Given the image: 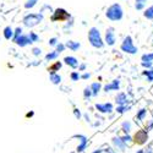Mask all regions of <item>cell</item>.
<instances>
[{"instance_id":"cell-1","label":"cell","mask_w":153,"mask_h":153,"mask_svg":"<svg viewBox=\"0 0 153 153\" xmlns=\"http://www.w3.org/2000/svg\"><path fill=\"white\" fill-rule=\"evenodd\" d=\"M87 39H88V43L91 44V47H93L96 49H103L105 47L103 36H102V33H100L98 27L93 26V27H91L90 30H88Z\"/></svg>"},{"instance_id":"cell-2","label":"cell","mask_w":153,"mask_h":153,"mask_svg":"<svg viewBox=\"0 0 153 153\" xmlns=\"http://www.w3.org/2000/svg\"><path fill=\"white\" fill-rule=\"evenodd\" d=\"M105 17L111 22H119L124 19V9L119 3L109 5L105 10Z\"/></svg>"},{"instance_id":"cell-3","label":"cell","mask_w":153,"mask_h":153,"mask_svg":"<svg viewBox=\"0 0 153 153\" xmlns=\"http://www.w3.org/2000/svg\"><path fill=\"white\" fill-rule=\"evenodd\" d=\"M44 21V15L41 12H28L23 16L22 23L27 28H34L38 25H41Z\"/></svg>"},{"instance_id":"cell-4","label":"cell","mask_w":153,"mask_h":153,"mask_svg":"<svg viewBox=\"0 0 153 153\" xmlns=\"http://www.w3.org/2000/svg\"><path fill=\"white\" fill-rule=\"evenodd\" d=\"M70 19H72L71 14H70V12H68V10L64 9V7L54 9L53 12H52V15H50V21H52V22H64V23H65Z\"/></svg>"},{"instance_id":"cell-5","label":"cell","mask_w":153,"mask_h":153,"mask_svg":"<svg viewBox=\"0 0 153 153\" xmlns=\"http://www.w3.org/2000/svg\"><path fill=\"white\" fill-rule=\"evenodd\" d=\"M120 50L125 54H130V55H135L137 52H138V48L135 45L134 43V39L131 36H126L121 44H120Z\"/></svg>"},{"instance_id":"cell-6","label":"cell","mask_w":153,"mask_h":153,"mask_svg":"<svg viewBox=\"0 0 153 153\" xmlns=\"http://www.w3.org/2000/svg\"><path fill=\"white\" fill-rule=\"evenodd\" d=\"M103 39H104V43L105 45L108 47H113L117 43V34H115V28L109 26L105 28L104 31V36H103Z\"/></svg>"},{"instance_id":"cell-7","label":"cell","mask_w":153,"mask_h":153,"mask_svg":"<svg viewBox=\"0 0 153 153\" xmlns=\"http://www.w3.org/2000/svg\"><path fill=\"white\" fill-rule=\"evenodd\" d=\"M148 141V131L143 130V129H140L135 132V135L132 136V143L140 145L142 146Z\"/></svg>"},{"instance_id":"cell-8","label":"cell","mask_w":153,"mask_h":153,"mask_svg":"<svg viewBox=\"0 0 153 153\" xmlns=\"http://www.w3.org/2000/svg\"><path fill=\"white\" fill-rule=\"evenodd\" d=\"M72 138H77L79 140V145L76 146V152L77 153H83L88 147V137L86 135L79 134V135H74Z\"/></svg>"},{"instance_id":"cell-9","label":"cell","mask_w":153,"mask_h":153,"mask_svg":"<svg viewBox=\"0 0 153 153\" xmlns=\"http://www.w3.org/2000/svg\"><path fill=\"white\" fill-rule=\"evenodd\" d=\"M94 108L98 110L100 114H110L114 111V105L110 102H104V103H96Z\"/></svg>"},{"instance_id":"cell-10","label":"cell","mask_w":153,"mask_h":153,"mask_svg":"<svg viewBox=\"0 0 153 153\" xmlns=\"http://www.w3.org/2000/svg\"><path fill=\"white\" fill-rule=\"evenodd\" d=\"M120 80L119 79H115V80H113L110 81L109 83H105L103 86V90L102 91H104L105 93H109V92H118L120 91Z\"/></svg>"},{"instance_id":"cell-11","label":"cell","mask_w":153,"mask_h":153,"mask_svg":"<svg viewBox=\"0 0 153 153\" xmlns=\"http://www.w3.org/2000/svg\"><path fill=\"white\" fill-rule=\"evenodd\" d=\"M111 146L117 152H125L127 149V147H129L127 145H125L123 142V140H121L120 136H114L111 138Z\"/></svg>"},{"instance_id":"cell-12","label":"cell","mask_w":153,"mask_h":153,"mask_svg":"<svg viewBox=\"0 0 153 153\" xmlns=\"http://www.w3.org/2000/svg\"><path fill=\"white\" fill-rule=\"evenodd\" d=\"M62 64L64 65H66V66H69V68H71V69H74V70H77V68L80 65V61H79L77 58L74 56V55H66L65 58L62 59Z\"/></svg>"},{"instance_id":"cell-13","label":"cell","mask_w":153,"mask_h":153,"mask_svg":"<svg viewBox=\"0 0 153 153\" xmlns=\"http://www.w3.org/2000/svg\"><path fill=\"white\" fill-rule=\"evenodd\" d=\"M12 43H15L17 47L20 48H25V47H28V45H32L33 43L31 42V39L28 38V34L27 33H23L22 36H20L19 38L12 41Z\"/></svg>"},{"instance_id":"cell-14","label":"cell","mask_w":153,"mask_h":153,"mask_svg":"<svg viewBox=\"0 0 153 153\" xmlns=\"http://www.w3.org/2000/svg\"><path fill=\"white\" fill-rule=\"evenodd\" d=\"M115 103H117V105H127L129 104V98H127L125 92H118L117 93Z\"/></svg>"},{"instance_id":"cell-15","label":"cell","mask_w":153,"mask_h":153,"mask_svg":"<svg viewBox=\"0 0 153 153\" xmlns=\"http://www.w3.org/2000/svg\"><path fill=\"white\" fill-rule=\"evenodd\" d=\"M65 47H66V49H69V50H71V52L76 53V52H79V50L81 49V47H82V45H81V43H80V42H77V41L69 39V41H66Z\"/></svg>"},{"instance_id":"cell-16","label":"cell","mask_w":153,"mask_h":153,"mask_svg":"<svg viewBox=\"0 0 153 153\" xmlns=\"http://www.w3.org/2000/svg\"><path fill=\"white\" fill-rule=\"evenodd\" d=\"M59 55L60 54L56 52V50L53 49V50H50V52H48L44 55V61H47V62H54V61H56L59 59Z\"/></svg>"},{"instance_id":"cell-17","label":"cell","mask_w":153,"mask_h":153,"mask_svg":"<svg viewBox=\"0 0 153 153\" xmlns=\"http://www.w3.org/2000/svg\"><path fill=\"white\" fill-rule=\"evenodd\" d=\"M120 130L123 131L124 135H130L131 130H132V123L130 120H125L121 123L120 125Z\"/></svg>"},{"instance_id":"cell-18","label":"cell","mask_w":153,"mask_h":153,"mask_svg":"<svg viewBox=\"0 0 153 153\" xmlns=\"http://www.w3.org/2000/svg\"><path fill=\"white\" fill-rule=\"evenodd\" d=\"M62 61H54V62H52L49 65V68H48V72H49V75L50 74H56L59 70H61V68H62Z\"/></svg>"},{"instance_id":"cell-19","label":"cell","mask_w":153,"mask_h":153,"mask_svg":"<svg viewBox=\"0 0 153 153\" xmlns=\"http://www.w3.org/2000/svg\"><path fill=\"white\" fill-rule=\"evenodd\" d=\"M90 88H91V91H92L93 97H97V96L100 93V91L103 90V85H102L99 81H97V82L91 83V85H90Z\"/></svg>"},{"instance_id":"cell-20","label":"cell","mask_w":153,"mask_h":153,"mask_svg":"<svg viewBox=\"0 0 153 153\" xmlns=\"http://www.w3.org/2000/svg\"><path fill=\"white\" fill-rule=\"evenodd\" d=\"M49 81H50V83L54 85V86H59V85H61V82H62V77H61V75H60L59 72H56V74H50V75H49Z\"/></svg>"},{"instance_id":"cell-21","label":"cell","mask_w":153,"mask_h":153,"mask_svg":"<svg viewBox=\"0 0 153 153\" xmlns=\"http://www.w3.org/2000/svg\"><path fill=\"white\" fill-rule=\"evenodd\" d=\"M3 36L6 41H12V38H14V28L11 26H6L4 27L3 30Z\"/></svg>"},{"instance_id":"cell-22","label":"cell","mask_w":153,"mask_h":153,"mask_svg":"<svg viewBox=\"0 0 153 153\" xmlns=\"http://www.w3.org/2000/svg\"><path fill=\"white\" fill-rule=\"evenodd\" d=\"M146 118H147V109H146V108H141L140 110H137L136 120H138V121H143Z\"/></svg>"},{"instance_id":"cell-23","label":"cell","mask_w":153,"mask_h":153,"mask_svg":"<svg viewBox=\"0 0 153 153\" xmlns=\"http://www.w3.org/2000/svg\"><path fill=\"white\" fill-rule=\"evenodd\" d=\"M27 34H28V38L31 39L32 43H38V42H41V37H39V34H38L37 32H34V31H30Z\"/></svg>"},{"instance_id":"cell-24","label":"cell","mask_w":153,"mask_h":153,"mask_svg":"<svg viewBox=\"0 0 153 153\" xmlns=\"http://www.w3.org/2000/svg\"><path fill=\"white\" fill-rule=\"evenodd\" d=\"M131 108H132V107H131L130 104H127V105H117L115 111H117L118 114H125V113H127V111H130Z\"/></svg>"},{"instance_id":"cell-25","label":"cell","mask_w":153,"mask_h":153,"mask_svg":"<svg viewBox=\"0 0 153 153\" xmlns=\"http://www.w3.org/2000/svg\"><path fill=\"white\" fill-rule=\"evenodd\" d=\"M38 4V0H26L23 4V7L26 10H32L33 7H36Z\"/></svg>"},{"instance_id":"cell-26","label":"cell","mask_w":153,"mask_h":153,"mask_svg":"<svg viewBox=\"0 0 153 153\" xmlns=\"http://www.w3.org/2000/svg\"><path fill=\"white\" fill-rule=\"evenodd\" d=\"M143 16H145V19H147V20H152V21H153V5H151V6H148L147 9H145V11H143Z\"/></svg>"},{"instance_id":"cell-27","label":"cell","mask_w":153,"mask_h":153,"mask_svg":"<svg viewBox=\"0 0 153 153\" xmlns=\"http://www.w3.org/2000/svg\"><path fill=\"white\" fill-rule=\"evenodd\" d=\"M82 94H83V98H85L86 100H90V99L93 97V94H92V91H91L90 86H87V87H85V88H83V92H82Z\"/></svg>"},{"instance_id":"cell-28","label":"cell","mask_w":153,"mask_h":153,"mask_svg":"<svg viewBox=\"0 0 153 153\" xmlns=\"http://www.w3.org/2000/svg\"><path fill=\"white\" fill-rule=\"evenodd\" d=\"M70 80L72 82H79L81 80V74L79 71H71L70 72Z\"/></svg>"},{"instance_id":"cell-29","label":"cell","mask_w":153,"mask_h":153,"mask_svg":"<svg viewBox=\"0 0 153 153\" xmlns=\"http://www.w3.org/2000/svg\"><path fill=\"white\" fill-rule=\"evenodd\" d=\"M31 53H32V55H33V56L39 58V56L43 54V50H42V48H39V47H33Z\"/></svg>"},{"instance_id":"cell-30","label":"cell","mask_w":153,"mask_h":153,"mask_svg":"<svg viewBox=\"0 0 153 153\" xmlns=\"http://www.w3.org/2000/svg\"><path fill=\"white\" fill-rule=\"evenodd\" d=\"M23 34V27H16V28H14V38H12V41L14 39H16V38H19L20 36H22ZM11 41V42H12Z\"/></svg>"},{"instance_id":"cell-31","label":"cell","mask_w":153,"mask_h":153,"mask_svg":"<svg viewBox=\"0 0 153 153\" xmlns=\"http://www.w3.org/2000/svg\"><path fill=\"white\" fill-rule=\"evenodd\" d=\"M120 137H121L123 142H124L125 145L129 146L130 143H132V136H131V135H123V136H120Z\"/></svg>"},{"instance_id":"cell-32","label":"cell","mask_w":153,"mask_h":153,"mask_svg":"<svg viewBox=\"0 0 153 153\" xmlns=\"http://www.w3.org/2000/svg\"><path fill=\"white\" fill-rule=\"evenodd\" d=\"M141 61H149L153 62V53H145L141 56Z\"/></svg>"},{"instance_id":"cell-33","label":"cell","mask_w":153,"mask_h":153,"mask_svg":"<svg viewBox=\"0 0 153 153\" xmlns=\"http://www.w3.org/2000/svg\"><path fill=\"white\" fill-rule=\"evenodd\" d=\"M58 43H59V38L58 37H52V38H49V41H48V45L53 47V48H55L58 45Z\"/></svg>"},{"instance_id":"cell-34","label":"cell","mask_w":153,"mask_h":153,"mask_svg":"<svg viewBox=\"0 0 153 153\" xmlns=\"http://www.w3.org/2000/svg\"><path fill=\"white\" fill-rule=\"evenodd\" d=\"M142 75L146 77L147 82H153V74L151 72V70H145V71L142 72Z\"/></svg>"},{"instance_id":"cell-35","label":"cell","mask_w":153,"mask_h":153,"mask_svg":"<svg viewBox=\"0 0 153 153\" xmlns=\"http://www.w3.org/2000/svg\"><path fill=\"white\" fill-rule=\"evenodd\" d=\"M55 50L59 53V54H61V53H64L66 50V47H65V43H62V42H59L58 43V45L55 47Z\"/></svg>"},{"instance_id":"cell-36","label":"cell","mask_w":153,"mask_h":153,"mask_svg":"<svg viewBox=\"0 0 153 153\" xmlns=\"http://www.w3.org/2000/svg\"><path fill=\"white\" fill-rule=\"evenodd\" d=\"M72 113H74V117L76 118V120H81L82 119V113H81V110L79 109V108H74L72 109Z\"/></svg>"},{"instance_id":"cell-37","label":"cell","mask_w":153,"mask_h":153,"mask_svg":"<svg viewBox=\"0 0 153 153\" xmlns=\"http://www.w3.org/2000/svg\"><path fill=\"white\" fill-rule=\"evenodd\" d=\"M74 26V19H70L69 21H66L65 22V25H64V31H66V30H69V32H70V30H71V27Z\"/></svg>"},{"instance_id":"cell-38","label":"cell","mask_w":153,"mask_h":153,"mask_svg":"<svg viewBox=\"0 0 153 153\" xmlns=\"http://www.w3.org/2000/svg\"><path fill=\"white\" fill-rule=\"evenodd\" d=\"M91 77H92V74H91V72H88V71H86V72H82V74H81V80H83V81L90 80Z\"/></svg>"},{"instance_id":"cell-39","label":"cell","mask_w":153,"mask_h":153,"mask_svg":"<svg viewBox=\"0 0 153 153\" xmlns=\"http://www.w3.org/2000/svg\"><path fill=\"white\" fill-rule=\"evenodd\" d=\"M86 70H87V64L86 62H80V65L77 68V71L80 74H82V72H86Z\"/></svg>"},{"instance_id":"cell-40","label":"cell","mask_w":153,"mask_h":153,"mask_svg":"<svg viewBox=\"0 0 153 153\" xmlns=\"http://www.w3.org/2000/svg\"><path fill=\"white\" fill-rule=\"evenodd\" d=\"M45 10H49L50 12H53V9H52V6H50V5H48V4H44L43 6H42V9H41V14H43L44 15V12H45Z\"/></svg>"},{"instance_id":"cell-41","label":"cell","mask_w":153,"mask_h":153,"mask_svg":"<svg viewBox=\"0 0 153 153\" xmlns=\"http://www.w3.org/2000/svg\"><path fill=\"white\" fill-rule=\"evenodd\" d=\"M145 6H146V4H142V3H135V9L138 10V11L145 10Z\"/></svg>"},{"instance_id":"cell-42","label":"cell","mask_w":153,"mask_h":153,"mask_svg":"<svg viewBox=\"0 0 153 153\" xmlns=\"http://www.w3.org/2000/svg\"><path fill=\"white\" fill-rule=\"evenodd\" d=\"M104 151H105V153H118L113 147H104Z\"/></svg>"},{"instance_id":"cell-43","label":"cell","mask_w":153,"mask_h":153,"mask_svg":"<svg viewBox=\"0 0 153 153\" xmlns=\"http://www.w3.org/2000/svg\"><path fill=\"white\" fill-rule=\"evenodd\" d=\"M82 117L85 118V120H86L87 123H91V118H90V114H88V113H85V114H82Z\"/></svg>"},{"instance_id":"cell-44","label":"cell","mask_w":153,"mask_h":153,"mask_svg":"<svg viewBox=\"0 0 153 153\" xmlns=\"http://www.w3.org/2000/svg\"><path fill=\"white\" fill-rule=\"evenodd\" d=\"M143 153H153V148H152V146H148L147 148H145V149H143Z\"/></svg>"},{"instance_id":"cell-45","label":"cell","mask_w":153,"mask_h":153,"mask_svg":"<svg viewBox=\"0 0 153 153\" xmlns=\"http://www.w3.org/2000/svg\"><path fill=\"white\" fill-rule=\"evenodd\" d=\"M136 3H142V4H146L147 3V0H135Z\"/></svg>"},{"instance_id":"cell-46","label":"cell","mask_w":153,"mask_h":153,"mask_svg":"<svg viewBox=\"0 0 153 153\" xmlns=\"http://www.w3.org/2000/svg\"><path fill=\"white\" fill-rule=\"evenodd\" d=\"M33 114H34L33 111H31V113H27V114H26V117H27V118H31V117H33Z\"/></svg>"},{"instance_id":"cell-47","label":"cell","mask_w":153,"mask_h":153,"mask_svg":"<svg viewBox=\"0 0 153 153\" xmlns=\"http://www.w3.org/2000/svg\"><path fill=\"white\" fill-rule=\"evenodd\" d=\"M136 153H143V149H138Z\"/></svg>"}]
</instances>
